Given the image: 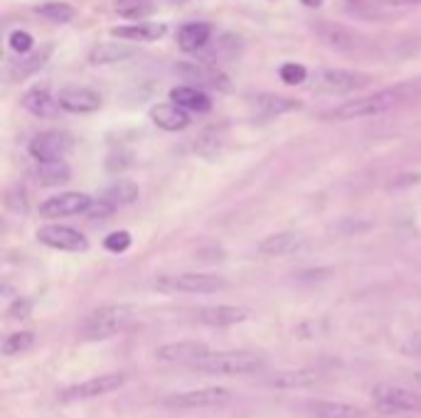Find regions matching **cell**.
I'll return each mask as SVG.
<instances>
[{"label": "cell", "mask_w": 421, "mask_h": 418, "mask_svg": "<svg viewBox=\"0 0 421 418\" xmlns=\"http://www.w3.org/2000/svg\"><path fill=\"white\" fill-rule=\"evenodd\" d=\"M416 89L414 87H394V89H384V91H377L372 96H362V99L355 101H345L338 109L328 111L323 118H338V121H355V118H367V116H377L382 111L394 109L397 104L406 101Z\"/></svg>", "instance_id": "cell-1"}, {"label": "cell", "mask_w": 421, "mask_h": 418, "mask_svg": "<svg viewBox=\"0 0 421 418\" xmlns=\"http://www.w3.org/2000/svg\"><path fill=\"white\" fill-rule=\"evenodd\" d=\"M266 367V357L261 352L251 349H234V352H210L205 359H199L195 369L205 374L217 376H242V374H256Z\"/></svg>", "instance_id": "cell-2"}, {"label": "cell", "mask_w": 421, "mask_h": 418, "mask_svg": "<svg viewBox=\"0 0 421 418\" xmlns=\"http://www.w3.org/2000/svg\"><path fill=\"white\" fill-rule=\"evenodd\" d=\"M133 313L128 305H101L94 313L89 315L82 322V340L96 342V340H109V337L118 335V332L131 322Z\"/></svg>", "instance_id": "cell-3"}, {"label": "cell", "mask_w": 421, "mask_h": 418, "mask_svg": "<svg viewBox=\"0 0 421 418\" xmlns=\"http://www.w3.org/2000/svg\"><path fill=\"white\" fill-rule=\"evenodd\" d=\"M224 286L227 281L215 273H172L155 278V288L163 293H217Z\"/></svg>", "instance_id": "cell-4"}, {"label": "cell", "mask_w": 421, "mask_h": 418, "mask_svg": "<svg viewBox=\"0 0 421 418\" xmlns=\"http://www.w3.org/2000/svg\"><path fill=\"white\" fill-rule=\"evenodd\" d=\"M123 384H126V374H123V372H111V374H101V376H94V379L64 386V389L60 391V399L62 401H84V399H96V397H104V394H111V391L121 389Z\"/></svg>", "instance_id": "cell-5"}, {"label": "cell", "mask_w": 421, "mask_h": 418, "mask_svg": "<svg viewBox=\"0 0 421 418\" xmlns=\"http://www.w3.org/2000/svg\"><path fill=\"white\" fill-rule=\"evenodd\" d=\"M375 406L382 413H406V411H421V397L404 386H389L379 384L372 391Z\"/></svg>", "instance_id": "cell-6"}, {"label": "cell", "mask_w": 421, "mask_h": 418, "mask_svg": "<svg viewBox=\"0 0 421 418\" xmlns=\"http://www.w3.org/2000/svg\"><path fill=\"white\" fill-rule=\"evenodd\" d=\"M229 401V391L222 386H207V389H190L172 394L165 399V406L170 408H212Z\"/></svg>", "instance_id": "cell-7"}, {"label": "cell", "mask_w": 421, "mask_h": 418, "mask_svg": "<svg viewBox=\"0 0 421 418\" xmlns=\"http://www.w3.org/2000/svg\"><path fill=\"white\" fill-rule=\"evenodd\" d=\"M72 150L69 136L60 131H44L30 140V155L37 163H50V160H64L66 153Z\"/></svg>", "instance_id": "cell-8"}, {"label": "cell", "mask_w": 421, "mask_h": 418, "mask_svg": "<svg viewBox=\"0 0 421 418\" xmlns=\"http://www.w3.org/2000/svg\"><path fill=\"white\" fill-rule=\"evenodd\" d=\"M210 352L212 349L205 342L183 340V342H168V345L158 347V349H155V357L168 364H190V367H195L199 359H205Z\"/></svg>", "instance_id": "cell-9"}, {"label": "cell", "mask_w": 421, "mask_h": 418, "mask_svg": "<svg viewBox=\"0 0 421 418\" xmlns=\"http://www.w3.org/2000/svg\"><path fill=\"white\" fill-rule=\"evenodd\" d=\"M94 199L82 192H64L57 197L44 199L39 204V215L47 219H60V217H72V215H87V209L91 207Z\"/></svg>", "instance_id": "cell-10"}, {"label": "cell", "mask_w": 421, "mask_h": 418, "mask_svg": "<svg viewBox=\"0 0 421 418\" xmlns=\"http://www.w3.org/2000/svg\"><path fill=\"white\" fill-rule=\"evenodd\" d=\"M37 242L50 248H60V251H87L89 242L82 231L72 229V226L50 224L37 229Z\"/></svg>", "instance_id": "cell-11"}, {"label": "cell", "mask_w": 421, "mask_h": 418, "mask_svg": "<svg viewBox=\"0 0 421 418\" xmlns=\"http://www.w3.org/2000/svg\"><path fill=\"white\" fill-rule=\"evenodd\" d=\"M318 84H321L323 91H330V94H350V91L367 87L370 77L357 72H345V69H325Z\"/></svg>", "instance_id": "cell-12"}, {"label": "cell", "mask_w": 421, "mask_h": 418, "mask_svg": "<svg viewBox=\"0 0 421 418\" xmlns=\"http://www.w3.org/2000/svg\"><path fill=\"white\" fill-rule=\"evenodd\" d=\"M60 109L72 113H91L101 106V96L87 87H64L57 96Z\"/></svg>", "instance_id": "cell-13"}, {"label": "cell", "mask_w": 421, "mask_h": 418, "mask_svg": "<svg viewBox=\"0 0 421 418\" xmlns=\"http://www.w3.org/2000/svg\"><path fill=\"white\" fill-rule=\"evenodd\" d=\"M195 318L202 325H210V327H229V325H239L244 320H249V310L239 308V305H210V308H199Z\"/></svg>", "instance_id": "cell-14"}, {"label": "cell", "mask_w": 421, "mask_h": 418, "mask_svg": "<svg viewBox=\"0 0 421 418\" xmlns=\"http://www.w3.org/2000/svg\"><path fill=\"white\" fill-rule=\"evenodd\" d=\"M150 121L163 131H183L190 126V116L183 106L172 104H158L150 109Z\"/></svg>", "instance_id": "cell-15"}, {"label": "cell", "mask_w": 421, "mask_h": 418, "mask_svg": "<svg viewBox=\"0 0 421 418\" xmlns=\"http://www.w3.org/2000/svg\"><path fill=\"white\" fill-rule=\"evenodd\" d=\"M313 33L321 37V42H325L332 50H355V47H357V37H355L350 30L335 25V22H325V20L316 22V25H313Z\"/></svg>", "instance_id": "cell-16"}, {"label": "cell", "mask_w": 421, "mask_h": 418, "mask_svg": "<svg viewBox=\"0 0 421 418\" xmlns=\"http://www.w3.org/2000/svg\"><path fill=\"white\" fill-rule=\"evenodd\" d=\"M136 52L138 50L126 42H99L89 52V62H91V64H116V62L133 57Z\"/></svg>", "instance_id": "cell-17"}, {"label": "cell", "mask_w": 421, "mask_h": 418, "mask_svg": "<svg viewBox=\"0 0 421 418\" xmlns=\"http://www.w3.org/2000/svg\"><path fill=\"white\" fill-rule=\"evenodd\" d=\"M111 35L118 39H128V42H153L165 35V25L163 22H133L126 28H114Z\"/></svg>", "instance_id": "cell-18"}, {"label": "cell", "mask_w": 421, "mask_h": 418, "mask_svg": "<svg viewBox=\"0 0 421 418\" xmlns=\"http://www.w3.org/2000/svg\"><path fill=\"white\" fill-rule=\"evenodd\" d=\"M303 246V237L294 234V231H283V234H271L259 244V253L264 256H288V253H296Z\"/></svg>", "instance_id": "cell-19"}, {"label": "cell", "mask_w": 421, "mask_h": 418, "mask_svg": "<svg viewBox=\"0 0 421 418\" xmlns=\"http://www.w3.org/2000/svg\"><path fill=\"white\" fill-rule=\"evenodd\" d=\"M210 35L212 28L207 22H188L177 33V44L183 52H197L199 47H205L210 42Z\"/></svg>", "instance_id": "cell-20"}, {"label": "cell", "mask_w": 421, "mask_h": 418, "mask_svg": "<svg viewBox=\"0 0 421 418\" xmlns=\"http://www.w3.org/2000/svg\"><path fill=\"white\" fill-rule=\"evenodd\" d=\"M170 101H175L177 106H183L185 111H197V113H205L210 111L212 101L205 91H199L197 87H175L170 91Z\"/></svg>", "instance_id": "cell-21"}, {"label": "cell", "mask_w": 421, "mask_h": 418, "mask_svg": "<svg viewBox=\"0 0 421 418\" xmlns=\"http://www.w3.org/2000/svg\"><path fill=\"white\" fill-rule=\"evenodd\" d=\"M22 106L30 111L33 116H39V118H50V116L57 113V106L60 101L52 99L47 89H33L28 94L22 96Z\"/></svg>", "instance_id": "cell-22"}, {"label": "cell", "mask_w": 421, "mask_h": 418, "mask_svg": "<svg viewBox=\"0 0 421 418\" xmlns=\"http://www.w3.org/2000/svg\"><path fill=\"white\" fill-rule=\"evenodd\" d=\"M308 411L313 418H362V408L348 401H316Z\"/></svg>", "instance_id": "cell-23"}, {"label": "cell", "mask_w": 421, "mask_h": 418, "mask_svg": "<svg viewBox=\"0 0 421 418\" xmlns=\"http://www.w3.org/2000/svg\"><path fill=\"white\" fill-rule=\"evenodd\" d=\"M37 177L42 185L55 188V185H66L69 177H72V170H69L64 160H50V163H39Z\"/></svg>", "instance_id": "cell-24"}, {"label": "cell", "mask_w": 421, "mask_h": 418, "mask_svg": "<svg viewBox=\"0 0 421 418\" xmlns=\"http://www.w3.org/2000/svg\"><path fill=\"white\" fill-rule=\"evenodd\" d=\"M318 381L316 372L310 369H298V372H286V374H276L271 379L274 389H305V386H313Z\"/></svg>", "instance_id": "cell-25"}, {"label": "cell", "mask_w": 421, "mask_h": 418, "mask_svg": "<svg viewBox=\"0 0 421 418\" xmlns=\"http://www.w3.org/2000/svg\"><path fill=\"white\" fill-rule=\"evenodd\" d=\"M104 199L114 204V207H123V204H131V202H136V199H138V188H136L133 182H128V180H118V182H114L109 190H106Z\"/></svg>", "instance_id": "cell-26"}, {"label": "cell", "mask_w": 421, "mask_h": 418, "mask_svg": "<svg viewBox=\"0 0 421 418\" xmlns=\"http://www.w3.org/2000/svg\"><path fill=\"white\" fill-rule=\"evenodd\" d=\"M254 104H256V109L264 111L266 116H278V113H286V111L301 109L298 101H294V99H283V96H269V94L256 96Z\"/></svg>", "instance_id": "cell-27"}, {"label": "cell", "mask_w": 421, "mask_h": 418, "mask_svg": "<svg viewBox=\"0 0 421 418\" xmlns=\"http://www.w3.org/2000/svg\"><path fill=\"white\" fill-rule=\"evenodd\" d=\"M175 72L177 74H185V77H190L192 82L210 84V87H227V84H224V79H222L220 74L212 72V69H205V66H199V64H177Z\"/></svg>", "instance_id": "cell-28"}, {"label": "cell", "mask_w": 421, "mask_h": 418, "mask_svg": "<svg viewBox=\"0 0 421 418\" xmlns=\"http://www.w3.org/2000/svg\"><path fill=\"white\" fill-rule=\"evenodd\" d=\"M153 10V0H116V12L128 20H138Z\"/></svg>", "instance_id": "cell-29"}, {"label": "cell", "mask_w": 421, "mask_h": 418, "mask_svg": "<svg viewBox=\"0 0 421 418\" xmlns=\"http://www.w3.org/2000/svg\"><path fill=\"white\" fill-rule=\"evenodd\" d=\"M35 342V335L28 330L22 332H12L10 337H6V342H3V354H8V357H12V354H20L25 352V349H30Z\"/></svg>", "instance_id": "cell-30"}, {"label": "cell", "mask_w": 421, "mask_h": 418, "mask_svg": "<svg viewBox=\"0 0 421 418\" xmlns=\"http://www.w3.org/2000/svg\"><path fill=\"white\" fill-rule=\"evenodd\" d=\"M37 12L42 17H47V20L52 22H69L74 17V8L66 6V3H44V6L37 8Z\"/></svg>", "instance_id": "cell-31"}, {"label": "cell", "mask_w": 421, "mask_h": 418, "mask_svg": "<svg viewBox=\"0 0 421 418\" xmlns=\"http://www.w3.org/2000/svg\"><path fill=\"white\" fill-rule=\"evenodd\" d=\"M47 57H50V50H44L42 55H33V57H28V60L17 62V64L12 66V77H25V74L39 69V66L44 64V60H47Z\"/></svg>", "instance_id": "cell-32"}, {"label": "cell", "mask_w": 421, "mask_h": 418, "mask_svg": "<svg viewBox=\"0 0 421 418\" xmlns=\"http://www.w3.org/2000/svg\"><path fill=\"white\" fill-rule=\"evenodd\" d=\"M104 246L114 253L126 251V248L131 246V234H128V231H114V234H109V237L104 239Z\"/></svg>", "instance_id": "cell-33"}, {"label": "cell", "mask_w": 421, "mask_h": 418, "mask_svg": "<svg viewBox=\"0 0 421 418\" xmlns=\"http://www.w3.org/2000/svg\"><path fill=\"white\" fill-rule=\"evenodd\" d=\"M281 79L286 84H303L305 82V66L296 64V62H286L281 66Z\"/></svg>", "instance_id": "cell-34"}, {"label": "cell", "mask_w": 421, "mask_h": 418, "mask_svg": "<svg viewBox=\"0 0 421 418\" xmlns=\"http://www.w3.org/2000/svg\"><path fill=\"white\" fill-rule=\"evenodd\" d=\"M33 35L25 33V30H15V33L10 35V47L15 52H20V55H28L30 50H33Z\"/></svg>", "instance_id": "cell-35"}, {"label": "cell", "mask_w": 421, "mask_h": 418, "mask_svg": "<svg viewBox=\"0 0 421 418\" xmlns=\"http://www.w3.org/2000/svg\"><path fill=\"white\" fill-rule=\"evenodd\" d=\"M114 212H116V207H114V204L111 202H106L104 197L99 199V202H91V207L87 209V215H89V219H109L111 215H114Z\"/></svg>", "instance_id": "cell-36"}, {"label": "cell", "mask_w": 421, "mask_h": 418, "mask_svg": "<svg viewBox=\"0 0 421 418\" xmlns=\"http://www.w3.org/2000/svg\"><path fill=\"white\" fill-rule=\"evenodd\" d=\"M8 207L12 209V212H28V197H25V192L22 190H12V192H8Z\"/></svg>", "instance_id": "cell-37"}, {"label": "cell", "mask_w": 421, "mask_h": 418, "mask_svg": "<svg viewBox=\"0 0 421 418\" xmlns=\"http://www.w3.org/2000/svg\"><path fill=\"white\" fill-rule=\"evenodd\" d=\"M8 315H10V318H28V315H30V300H25V298H17L15 303H12V308L8 310Z\"/></svg>", "instance_id": "cell-38"}, {"label": "cell", "mask_w": 421, "mask_h": 418, "mask_svg": "<svg viewBox=\"0 0 421 418\" xmlns=\"http://www.w3.org/2000/svg\"><path fill=\"white\" fill-rule=\"evenodd\" d=\"M389 3H399V6H409V3H421V0H389Z\"/></svg>", "instance_id": "cell-39"}, {"label": "cell", "mask_w": 421, "mask_h": 418, "mask_svg": "<svg viewBox=\"0 0 421 418\" xmlns=\"http://www.w3.org/2000/svg\"><path fill=\"white\" fill-rule=\"evenodd\" d=\"M303 3H305L308 8H318V6L323 3V0H303Z\"/></svg>", "instance_id": "cell-40"}, {"label": "cell", "mask_w": 421, "mask_h": 418, "mask_svg": "<svg viewBox=\"0 0 421 418\" xmlns=\"http://www.w3.org/2000/svg\"><path fill=\"white\" fill-rule=\"evenodd\" d=\"M414 381H416V384L421 386V374H414Z\"/></svg>", "instance_id": "cell-41"}, {"label": "cell", "mask_w": 421, "mask_h": 418, "mask_svg": "<svg viewBox=\"0 0 421 418\" xmlns=\"http://www.w3.org/2000/svg\"><path fill=\"white\" fill-rule=\"evenodd\" d=\"M177 3H183V0H177Z\"/></svg>", "instance_id": "cell-42"}, {"label": "cell", "mask_w": 421, "mask_h": 418, "mask_svg": "<svg viewBox=\"0 0 421 418\" xmlns=\"http://www.w3.org/2000/svg\"><path fill=\"white\" fill-rule=\"evenodd\" d=\"M352 3H355V0H352Z\"/></svg>", "instance_id": "cell-43"}]
</instances>
